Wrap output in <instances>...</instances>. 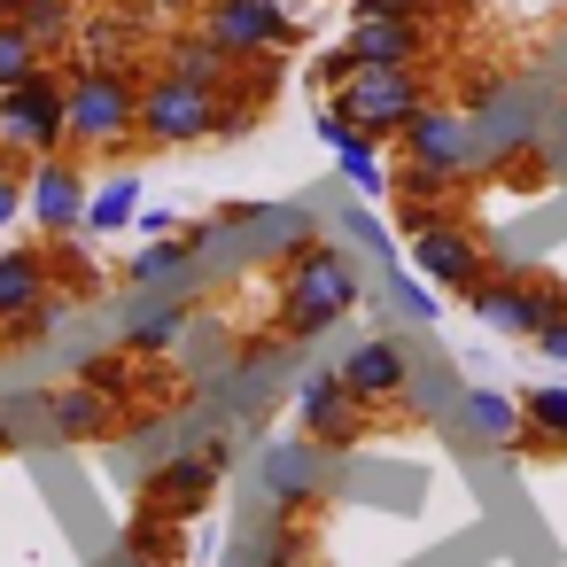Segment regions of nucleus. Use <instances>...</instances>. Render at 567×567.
<instances>
[{
    "mask_svg": "<svg viewBox=\"0 0 567 567\" xmlns=\"http://www.w3.org/2000/svg\"><path fill=\"white\" fill-rule=\"evenodd\" d=\"M156 9H164V17H179V9H195V0H156Z\"/></svg>",
    "mask_w": 567,
    "mask_h": 567,
    "instance_id": "58836bf2",
    "label": "nucleus"
},
{
    "mask_svg": "<svg viewBox=\"0 0 567 567\" xmlns=\"http://www.w3.org/2000/svg\"><path fill=\"white\" fill-rule=\"evenodd\" d=\"M9 24H24L40 48H71L79 40V0H9Z\"/></svg>",
    "mask_w": 567,
    "mask_h": 567,
    "instance_id": "b1692460",
    "label": "nucleus"
},
{
    "mask_svg": "<svg viewBox=\"0 0 567 567\" xmlns=\"http://www.w3.org/2000/svg\"><path fill=\"white\" fill-rule=\"evenodd\" d=\"M342 381H350L365 404H389V396H404V389H412L404 342H389V334H373V342H350V350H342Z\"/></svg>",
    "mask_w": 567,
    "mask_h": 567,
    "instance_id": "dca6fc26",
    "label": "nucleus"
},
{
    "mask_svg": "<svg viewBox=\"0 0 567 567\" xmlns=\"http://www.w3.org/2000/svg\"><path fill=\"white\" fill-rule=\"evenodd\" d=\"M520 420L559 451V443H567V381H536V389H520Z\"/></svg>",
    "mask_w": 567,
    "mask_h": 567,
    "instance_id": "bb28decb",
    "label": "nucleus"
},
{
    "mask_svg": "<svg viewBox=\"0 0 567 567\" xmlns=\"http://www.w3.org/2000/svg\"><path fill=\"white\" fill-rule=\"evenodd\" d=\"M342 226H350V241H365V249H373V257H389V249H396V234H389V226H381V218H365V210H350V218H342Z\"/></svg>",
    "mask_w": 567,
    "mask_h": 567,
    "instance_id": "f704fd0d",
    "label": "nucleus"
},
{
    "mask_svg": "<svg viewBox=\"0 0 567 567\" xmlns=\"http://www.w3.org/2000/svg\"><path fill=\"white\" fill-rule=\"evenodd\" d=\"M288 9H296V0H288ZM303 9H311V0H303Z\"/></svg>",
    "mask_w": 567,
    "mask_h": 567,
    "instance_id": "37998d69",
    "label": "nucleus"
},
{
    "mask_svg": "<svg viewBox=\"0 0 567 567\" xmlns=\"http://www.w3.org/2000/svg\"><path fill=\"white\" fill-rule=\"evenodd\" d=\"M195 32H203L210 48H226L234 63L303 48V24H296L288 0H203V24H195Z\"/></svg>",
    "mask_w": 567,
    "mask_h": 567,
    "instance_id": "20e7f679",
    "label": "nucleus"
},
{
    "mask_svg": "<svg viewBox=\"0 0 567 567\" xmlns=\"http://www.w3.org/2000/svg\"><path fill=\"white\" fill-rule=\"evenodd\" d=\"M110 567H133V559H125V551H117V559H110Z\"/></svg>",
    "mask_w": 567,
    "mask_h": 567,
    "instance_id": "a19ab883",
    "label": "nucleus"
},
{
    "mask_svg": "<svg viewBox=\"0 0 567 567\" xmlns=\"http://www.w3.org/2000/svg\"><path fill=\"white\" fill-rule=\"evenodd\" d=\"M435 9H443V0H350V17H420V24Z\"/></svg>",
    "mask_w": 567,
    "mask_h": 567,
    "instance_id": "473e14b6",
    "label": "nucleus"
},
{
    "mask_svg": "<svg viewBox=\"0 0 567 567\" xmlns=\"http://www.w3.org/2000/svg\"><path fill=\"white\" fill-rule=\"evenodd\" d=\"M141 141V79L125 63L71 71V148H125Z\"/></svg>",
    "mask_w": 567,
    "mask_h": 567,
    "instance_id": "7ed1b4c3",
    "label": "nucleus"
},
{
    "mask_svg": "<svg viewBox=\"0 0 567 567\" xmlns=\"http://www.w3.org/2000/svg\"><path fill=\"white\" fill-rule=\"evenodd\" d=\"M381 296H389V303H396L412 327H435V319H443V296H435V288L412 272V265H389V272H381Z\"/></svg>",
    "mask_w": 567,
    "mask_h": 567,
    "instance_id": "393cba45",
    "label": "nucleus"
},
{
    "mask_svg": "<svg viewBox=\"0 0 567 567\" xmlns=\"http://www.w3.org/2000/svg\"><path fill=\"white\" fill-rule=\"evenodd\" d=\"M350 79H358V55H350V40H342V48H327V55H311V86L342 94Z\"/></svg>",
    "mask_w": 567,
    "mask_h": 567,
    "instance_id": "7c9ffc66",
    "label": "nucleus"
},
{
    "mask_svg": "<svg viewBox=\"0 0 567 567\" xmlns=\"http://www.w3.org/2000/svg\"><path fill=\"white\" fill-rule=\"evenodd\" d=\"M0 451H17V427H9V412H0Z\"/></svg>",
    "mask_w": 567,
    "mask_h": 567,
    "instance_id": "4c0bfd02",
    "label": "nucleus"
},
{
    "mask_svg": "<svg viewBox=\"0 0 567 567\" xmlns=\"http://www.w3.org/2000/svg\"><path fill=\"white\" fill-rule=\"evenodd\" d=\"M40 404H48V435H55V443H110V435L125 427V420H117V396H102V389H86V381L48 389Z\"/></svg>",
    "mask_w": 567,
    "mask_h": 567,
    "instance_id": "4468645a",
    "label": "nucleus"
},
{
    "mask_svg": "<svg viewBox=\"0 0 567 567\" xmlns=\"http://www.w3.org/2000/svg\"><path fill=\"white\" fill-rule=\"evenodd\" d=\"M63 319H71V296H63V288H48V296H40V303H32L24 319H9L0 334H9V350H32V342H48V334H55Z\"/></svg>",
    "mask_w": 567,
    "mask_h": 567,
    "instance_id": "cd10ccee",
    "label": "nucleus"
},
{
    "mask_svg": "<svg viewBox=\"0 0 567 567\" xmlns=\"http://www.w3.org/2000/svg\"><path fill=\"white\" fill-rule=\"evenodd\" d=\"M141 172H117V179H102L94 195H86V241H110V234H125L133 218H141Z\"/></svg>",
    "mask_w": 567,
    "mask_h": 567,
    "instance_id": "412c9836",
    "label": "nucleus"
},
{
    "mask_svg": "<svg viewBox=\"0 0 567 567\" xmlns=\"http://www.w3.org/2000/svg\"><path fill=\"white\" fill-rule=\"evenodd\" d=\"M24 218V172H0V234Z\"/></svg>",
    "mask_w": 567,
    "mask_h": 567,
    "instance_id": "c9c22d12",
    "label": "nucleus"
},
{
    "mask_svg": "<svg viewBox=\"0 0 567 567\" xmlns=\"http://www.w3.org/2000/svg\"><path fill=\"white\" fill-rule=\"evenodd\" d=\"M334 110L350 125H365L373 141H396L420 110H427V79L420 71H389V63H358V79L334 94Z\"/></svg>",
    "mask_w": 567,
    "mask_h": 567,
    "instance_id": "423d86ee",
    "label": "nucleus"
},
{
    "mask_svg": "<svg viewBox=\"0 0 567 567\" xmlns=\"http://www.w3.org/2000/svg\"><path fill=\"white\" fill-rule=\"evenodd\" d=\"M466 311H474L482 327H497V334H528V342H536V327H544L536 272H489V280L466 296Z\"/></svg>",
    "mask_w": 567,
    "mask_h": 567,
    "instance_id": "ddd939ff",
    "label": "nucleus"
},
{
    "mask_svg": "<svg viewBox=\"0 0 567 567\" xmlns=\"http://www.w3.org/2000/svg\"><path fill=\"white\" fill-rule=\"evenodd\" d=\"M79 9H125V0H79Z\"/></svg>",
    "mask_w": 567,
    "mask_h": 567,
    "instance_id": "ea45409f",
    "label": "nucleus"
},
{
    "mask_svg": "<svg viewBox=\"0 0 567 567\" xmlns=\"http://www.w3.org/2000/svg\"><path fill=\"white\" fill-rule=\"evenodd\" d=\"M0 24H9V0H0Z\"/></svg>",
    "mask_w": 567,
    "mask_h": 567,
    "instance_id": "79ce46f5",
    "label": "nucleus"
},
{
    "mask_svg": "<svg viewBox=\"0 0 567 567\" xmlns=\"http://www.w3.org/2000/svg\"><path fill=\"white\" fill-rule=\"evenodd\" d=\"M133 234H141V241H164V234H179V210H172V203H141Z\"/></svg>",
    "mask_w": 567,
    "mask_h": 567,
    "instance_id": "72a5a7b5",
    "label": "nucleus"
},
{
    "mask_svg": "<svg viewBox=\"0 0 567 567\" xmlns=\"http://www.w3.org/2000/svg\"><path fill=\"white\" fill-rule=\"evenodd\" d=\"M334 172H342V187H358L365 203H373V195H396V179H389V164H381V141H373L365 125H350V133L334 141Z\"/></svg>",
    "mask_w": 567,
    "mask_h": 567,
    "instance_id": "aec40b11",
    "label": "nucleus"
},
{
    "mask_svg": "<svg viewBox=\"0 0 567 567\" xmlns=\"http://www.w3.org/2000/svg\"><path fill=\"white\" fill-rule=\"evenodd\" d=\"M86 195H94V179H86L79 156H48V164L24 172V218H32L48 241L86 234Z\"/></svg>",
    "mask_w": 567,
    "mask_h": 567,
    "instance_id": "9d476101",
    "label": "nucleus"
},
{
    "mask_svg": "<svg viewBox=\"0 0 567 567\" xmlns=\"http://www.w3.org/2000/svg\"><path fill=\"white\" fill-rule=\"evenodd\" d=\"M86 389H102V396H117L125 404V389H133V365L125 358H86V373H79Z\"/></svg>",
    "mask_w": 567,
    "mask_h": 567,
    "instance_id": "2f4dec72",
    "label": "nucleus"
},
{
    "mask_svg": "<svg viewBox=\"0 0 567 567\" xmlns=\"http://www.w3.org/2000/svg\"><path fill=\"white\" fill-rule=\"evenodd\" d=\"M358 296H365V280H358V265L334 249V241H319V234H303L288 257H280V327L288 334H327L334 319H350L358 311Z\"/></svg>",
    "mask_w": 567,
    "mask_h": 567,
    "instance_id": "f257e3e1",
    "label": "nucleus"
},
{
    "mask_svg": "<svg viewBox=\"0 0 567 567\" xmlns=\"http://www.w3.org/2000/svg\"><path fill=\"white\" fill-rule=\"evenodd\" d=\"M396 148H404L420 172L451 179V187H458V179H474V172L489 164V156H482V133H474V117H466V110H443V102H427V110H420V117L396 133Z\"/></svg>",
    "mask_w": 567,
    "mask_h": 567,
    "instance_id": "0eeeda50",
    "label": "nucleus"
},
{
    "mask_svg": "<svg viewBox=\"0 0 567 567\" xmlns=\"http://www.w3.org/2000/svg\"><path fill=\"white\" fill-rule=\"evenodd\" d=\"M164 71H179V79H195V86H218V94L241 79V63H234L226 48H210L203 32H172V40H164Z\"/></svg>",
    "mask_w": 567,
    "mask_h": 567,
    "instance_id": "6ab92c4d",
    "label": "nucleus"
},
{
    "mask_svg": "<svg viewBox=\"0 0 567 567\" xmlns=\"http://www.w3.org/2000/svg\"><path fill=\"white\" fill-rule=\"evenodd\" d=\"M187 272H195V249H187V234L141 241V249H133V265H125V280H133V288H172V280H187Z\"/></svg>",
    "mask_w": 567,
    "mask_h": 567,
    "instance_id": "5701e85b",
    "label": "nucleus"
},
{
    "mask_svg": "<svg viewBox=\"0 0 567 567\" xmlns=\"http://www.w3.org/2000/svg\"><path fill=\"white\" fill-rule=\"evenodd\" d=\"M0 141H9L24 164H48L71 148V71L40 63L32 79H17L0 94Z\"/></svg>",
    "mask_w": 567,
    "mask_h": 567,
    "instance_id": "f03ea898",
    "label": "nucleus"
},
{
    "mask_svg": "<svg viewBox=\"0 0 567 567\" xmlns=\"http://www.w3.org/2000/svg\"><path fill=\"white\" fill-rule=\"evenodd\" d=\"M257 482H265V497H272L280 513H303V505L327 489V451H319L311 435H288V443H272V451H265Z\"/></svg>",
    "mask_w": 567,
    "mask_h": 567,
    "instance_id": "f8f14e48",
    "label": "nucleus"
},
{
    "mask_svg": "<svg viewBox=\"0 0 567 567\" xmlns=\"http://www.w3.org/2000/svg\"><path fill=\"white\" fill-rule=\"evenodd\" d=\"M133 567H179V520L172 513H156V505H133V528H125V544H117Z\"/></svg>",
    "mask_w": 567,
    "mask_h": 567,
    "instance_id": "4be33fe9",
    "label": "nucleus"
},
{
    "mask_svg": "<svg viewBox=\"0 0 567 567\" xmlns=\"http://www.w3.org/2000/svg\"><path fill=\"white\" fill-rule=\"evenodd\" d=\"M79 241H86V234H71V241H48V265H55V280H63V296H71V303L102 296V265H94Z\"/></svg>",
    "mask_w": 567,
    "mask_h": 567,
    "instance_id": "a878e982",
    "label": "nucleus"
},
{
    "mask_svg": "<svg viewBox=\"0 0 567 567\" xmlns=\"http://www.w3.org/2000/svg\"><path fill=\"white\" fill-rule=\"evenodd\" d=\"M458 420H466V435H482V443H497V451H513V435L528 427V420H520V396H505V389H489V381H474V389L458 396Z\"/></svg>",
    "mask_w": 567,
    "mask_h": 567,
    "instance_id": "a211bd4d",
    "label": "nucleus"
},
{
    "mask_svg": "<svg viewBox=\"0 0 567 567\" xmlns=\"http://www.w3.org/2000/svg\"><path fill=\"white\" fill-rule=\"evenodd\" d=\"M536 350H544L551 365H567V319H551V327H536Z\"/></svg>",
    "mask_w": 567,
    "mask_h": 567,
    "instance_id": "e433bc0d",
    "label": "nucleus"
},
{
    "mask_svg": "<svg viewBox=\"0 0 567 567\" xmlns=\"http://www.w3.org/2000/svg\"><path fill=\"white\" fill-rule=\"evenodd\" d=\"M40 63H48V48H40L24 24H0V94H9L17 79H32Z\"/></svg>",
    "mask_w": 567,
    "mask_h": 567,
    "instance_id": "c756f323",
    "label": "nucleus"
},
{
    "mask_svg": "<svg viewBox=\"0 0 567 567\" xmlns=\"http://www.w3.org/2000/svg\"><path fill=\"white\" fill-rule=\"evenodd\" d=\"M296 435H311L319 451H350L365 435V396L342 381V365H311L296 381Z\"/></svg>",
    "mask_w": 567,
    "mask_h": 567,
    "instance_id": "6e6552de",
    "label": "nucleus"
},
{
    "mask_svg": "<svg viewBox=\"0 0 567 567\" xmlns=\"http://www.w3.org/2000/svg\"><path fill=\"white\" fill-rule=\"evenodd\" d=\"M404 265H412L427 288H451V296H474V288L489 280V249H482V241H474L458 218L404 234Z\"/></svg>",
    "mask_w": 567,
    "mask_h": 567,
    "instance_id": "1a4fd4ad",
    "label": "nucleus"
},
{
    "mask_svg": "<svg viewBox=\"0 0 567 567\" xmlns=\"http://www.w3.org/2000/svg\"><path fill=\"white\" fill-rule=\"evenodd\" d=\"M48 288H55V265H48L40 241H0V327L24 319Z\"/></svg>",
    "mask_w": 567,
    "mask_h": 567,
    "instance_id": "f3484780",
    "label": "nucleus"
},
{
    "mask_svg": "<svg viewBox=\"0 0 567 567\" xmlns=\"http://www.w3.org/2000/svg\"><path fill=\"white\" fill-rule=\"evenodd\" d=\"M350 55L358 63H389V71H420L427 24L420 17H350Z\"/></svg>",
    "mask_w": 567,
    "mask_h": 567,
    "instance_id": "2eb2a0df",
    "label": "nucleus"
},
{
    "mask_svg": "<svg viewBox=\"0 0 567 567\" xmlns=\"http://www.w3.org/2000/svg\"><path fill=\"white\" fill-rule=\"evenodd\" d=\"M141 141L148 148H187V141H218V86H195L179 71H156L141 86Z\"/></svg>",
    "mask_w": 567,
    "mask_h": 567,
    "instance_id": "39448f33",
    "label": "nucleus"
},
{
    "mask_svg": "<svg viewBox=\"0 0 567 567\" xmlns=\"http://www.w3.org/2000/svg\"><path fill=\"white\" fill-rule=\"evenodd\" d=\"M218 474H226V443L172 451V458H156V466H148L141 505H156V513H172V520H195V513L218 497Z\"/></svg>",
    "mask_w": 567,
    "mask_h": 567,
    "instance_id": "9b49d317",
    "label": "nucleus"
},
{
    "mask_svg": "<svg viewBox=\"0 0 567 567\" xmlns=\"http://www.w3.org/2000/svg\"><path fill=\"white\" fill-rule=\"evenodd\" d=\"M187 342V311L172 303V311H148V319H133V334H125V350L133 358H164V350H179Z\"/></svg>",
    "mask_w": 567,
    "mask_h": 567,
    "instance_id": "c85d7f7f",
    "label": "nucleus"
}]
</instances>
